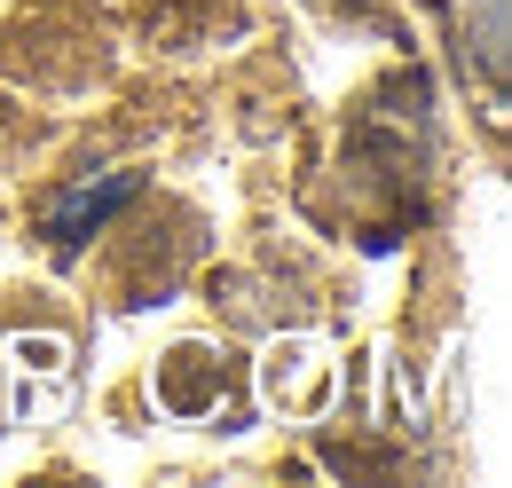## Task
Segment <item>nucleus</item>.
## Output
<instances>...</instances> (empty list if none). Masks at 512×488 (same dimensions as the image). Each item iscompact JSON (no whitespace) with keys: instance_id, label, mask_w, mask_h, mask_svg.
<instances>
[{"instance_id":"f257e3e1","label":"nucleus","mask_w":512,"mask_h":488,"mask_svg":"<svg viewBox=\"0 0 512 488\" xmlns=\"http://www.w3.org/2000/svg\"><path fill=\"white\" fill-rule=\"evenodd\" d=\"M347 174L355 205L371 221V244H394L402 221H418V189H426V79H386V95L363 103V119L347 134Z\"/></svg>"},{"instance_id":"f03ea898","label":"nucleus","mask_w":512,"mask_h":488,"mask_svg":"<svg viewBox=\"0 0 512 488\" xmlns=\"http://www.w3.org/2000/svg\"><path fill=\"white\" fill-rule=\"evenodd\" d=\"M103 237H111V292H119V307H142L190 276L197 244H205V221L182 213V205H158L134 229H103Z\"/></svg>"},{"instance_id":"7ed1b4c3","label":"nucleus","mask_w":512,"mask_h":488,"mask_svg":"<svg viewBox=\"0 0 512 488\" xmlns=\"http://www.w3.org/2000/svg\"><path fill=\"white\" fill-rule=\"evenodd\" d=\"M127 205H142V174H103V182H79V189H64V197L40 213V237H48V252H56V260H71L87 237H103Z\"/></svg>"},{"instance_id":"20e7f679","label":"nucleus","mask_w":512,"mask_h":488,"mask_svg":"<svg viewBox=\"0 0 512 488\" xmlns=\"http://www.w3.org/2000/svg\"><path fill=\"white\" fill-rule=\"evenodd\" d=\"M158 402H166V410H182V418H221V402L237 410L229 370H221L213 347H174L166 370H158Z\"/></svg>"},{"instance_id":"39448f33","label":"nucleus","mask_w":512,"mask_h":488,"mask_svg":"<svg viewBox=\"0 0 512 488\" xmlns=\"http://www.w3.org/2000/svg\"><path fill=\"white\" fill-rule=\"evenodd\" d=\"M0 126H8V103H0Z\"/></svg>"}]
</instances>
